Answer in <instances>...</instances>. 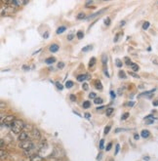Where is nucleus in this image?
<instances>
[{
	"label": "nucleus",
	"mask_w": 158,
	"mask_h": 161,
	"mask_svg": "<svg viewBox=\"0 0 158 161\" xmlns=\"http://www.w3.org/2000/svg\"><path fill=\"white\" fill-rule=\"evenodd\" d=\"M10 127L15 134L19 135L20 132H22V130H24V127H26V124H24V122L22 120H20V119H16Z\"/></svg>",
	"instance_id": "nucleus-1"
},
{
	"label": "nucleus",
	"mask_w": 158,
	"mask_h": 161,
	"mask_svg": "<svg viewBox=\"0 0 158 161\" xmlns=\"http://www.w3.org/2000/svg\"><path fill=\"white\" fill-rule=\"evenodd\" d=\"M20 148L22 149H24V151H27V150H29V149H31V148H34V144L31 141L27 140V141L20 142Z\"/></svg>",
	"instance_id": "nucleus-2"
},
{
	"label": "nucleus",
	"mask_w": 158,
	"mask_h": 161,
	"mask_svg": "<svg viewBox=\"0 0 158 161\" xmlns=\"http://www.w3.org/2000/svg\"><path fill=\"white\" fill-rule=\"evenodd\" d=\"M16 120L15 116L14 115H8L5 118V120H4V122L2 123V125H6V126H11L12 124L14 123V121Z\"/></svg>",
	"instance_id": "nucleus-3"
},
{
	"label": "nucleus",
	"mask_w": 158,
	"mask_h": 161,
	"mask_svg": "<svg viewBox=\"0 0 158 161\" xmlns=\"http://www.w3.org/2000/svg\"><path fill=\"white\" fill-rule=\"evenodd\" d=\"M18 140H19L20 142L27 141V140H28V134H27V132H26V131L20 132V134L18 135Z\"/></svg>",
	"instance_id": "nucleus-4"
},
{
	"label": "nucleus",
	"mask_w": 158,
	"mask_h": 161,
	"mask_svg": "<svg viewBox=\"0 0 158 161\" xmlns=\"http://www.w3.org/2000/svg\"><path fill=\"white\" fill-rule=\"evenodd\" d=\"M53 155H54L55 157H63V156L65 155V153H63V149L61 148H56L54 152H53Z\"/></svg>",
	"instance_id": "nucleus-5"
},
{
	"label": "nucleus",
	"mask_w": 158,
	"mask_h": 161,
	"mask_svg": "<svg viewBox=\"0 0 158 161\" xmlns=\"http://www.w3.org/2000/svg\"><path fill=\"white\" fill-rule=\"evenodd\" d=\"M31 135H32L33 139H35V140H39L40 137H41V133L37 128L32 129V131H31Z\"/></svg>",
	"instance_id": "nucleus-6"
},
{
	"label": "nucleus",
	"mask_w": 158,
	"mask_h": 161,
	"mask_svg": "<svg viewBox=\"0 0 158 161\" xmlns=\"http://www.w3.org/2000/svg\"><path fill=\"white\" fill-rule=\"evenodd\" d=\"M86 79H90V75L81 74V75H78V76H77V81H79V82H83L84 80H86Z\"/></svg>",
	"instance_id": "nucleus-7"
},
{
	"label": "nucleus",
	"mask_w": 158,
	"mask_h": 161,
	"mask_svg": "<svg viewBox=\"0 0 158 161\" xmlns=\"http://www.w3.org/2000/svg\"><path fill=\"white\" fill-rule=\"evenodd\" d=\"M107 10V8H104V9H102V10H100L99 12H97V13H95V14H93V15H91L90 17H87V19H94V18H96V17H98V16H100V14L102 13H104L105 12V11Z\"/></svg>",
	"instance_id": "nucleus-8"
},
{
	"label": "nucleus",
	"mask_w": 158,
	"mask_h": 161,
	"mask_svg": "<svg viewBox=\"0 0 158 161\" xmlns=\"http://www.w3.org/2000/svg\"><path fill=\"white\" fill-rule=\"evenodd\" d=\"M59 46L58 44H52L51 46H50V48H49V50L51 51L52 53H56V52H58L59 51Z\"/></svg>",
	"instance_id": "nucleus-9"
},
{
	"label": "nucleus",
	"mask_w": 158,
	"mask_h": 161,
	"mask_svg": "<svg viewBox=\"0 0 158 161\" xmlns=\"http://www.w3.org/2000/svg\"><path fill=\"white\" fill-rule=\"evenodd\" d=\"M149 135H150V132L148 130H143V131H141V136L143 138V139L148 138V137H149Z\"/></svg>",
	"instance_id": "nucleus-10"
},
{
	"label": "nucleus",
	"mask_w": 158,
	"mask_h": 161,
	"mask_svg": "<svg viewBox=\"0 0 158 161\" xmlns=\"http://www.w3.org/2000/svg\"><path fill=\"white\" fill-rule=\"evenodd\" d=\"M56 62V58L55 57H50V58H47L45 60V63L47 64H52L53 63H55Z\"/></svg>",
	"instance_id": "nucleus-11"
},
{
	"label": "nucleus",
	"mask_w": 158,
	"mask_h": 161,
	"mask_svg": "<svg viewBox=\"0 0 158 161\" xmlns=\"http://www.w3.org/2000/svg\"><path fill=\"white\" fill-rule=\"evenodd\" d=\"M130 68H132V70L134 71V72H137V71L139 70V68L138 64H136L135 63H132L131 64H130Z\"/></svg>",
	"instance_id": "nucleus-12"
},
{
	"label": "nucleus",
	"mask_w": 158,
	"mask_h": 161,
	"mask_svg": "<svg viewBox=\"0 0 158 161\" xmlns=\"http://www.w3.org/2000/svg\"><path fill=\"white\" fill-rule=\"evenodd\" d=\"M107 60H108V58H107V55H106V54H102V66H105V64H107Z\"/></svg>",
	"instance_id": "nucleus-13"
},
{
	"label": "nucleus",
	"mask_w": 158,
	"mask_h": 161,
	"mask_svg": "<svg viewBox=\"0 0 158 161\" xmlns=\"http://www.w3.org/2000/svg\"><path fill=\"white\" fill-rule=\"evenodd\" d=\"M95 86H96V88H97L98 90H102V82H100V80H97V81L95 82Z\"/></svg>",
	"instance_id": "nucleus-14"
},
{
	"label": "nucleus",
	"mask_w": 158,
	"mask_h": 161,
	"mask_svg": "<svg viewBox=\"0 0 158 161\" xmlns=\"http://www.w3.org/2000/svg\"><path fill=\"white\" fill-rule=\"evenodd\" d=\"M65 29H66V27L65 26H61V27H59L58 29H57V34H61V33H63V31H65Z\"/></svg>",
	"instance_id": "nucleus-15"
},
{
	"label": "nucleus",
	"mask_w": 158,
	"mask_h": 161,
	"mask_svg": "<svg viewBox=\"0 0 158 161\" xmlns=\"http://www.w3.org/2000/svg\"><path fill=\"white\" fill-rule=\"evenodd\" d=\"M155 91V89H152V90H150V91H146V92H143V93H141V95H139V97L141 98V97H145V96H148L149 94H151L153 93V92Z\"/></svg>",
	"instance_id": "nucleus-16"
},
{
	"label": "nucleus",
	"mask_w": 158,
	"mask_h": 161,
	"mask_svg": "<svg viewBox=\"0 0 158 161\" xmlns=\"http://www.w3.org/2000/svg\"><path fill=\"white\" fill-rule=\"evenodd\" d=\"M92 49H93L92 45H87L84 48H82V52H88V51H90V50H92Z\"/></svg>",
	"instance_id": "nucleus-17"
},
{
	"label": "nucleus",
	"mask_w": 158,
	"mask_h": 161,
	"mask_svg": "<svg viewBox=\"0 0 158 161\" xmlns=\"http://www.w3.org/2000/svg\"><path fill=\"white\" fill-rule=\"evenodd\" d=\"M113 111H114V109H112V107H108V109H106V112H105V114H106V116H110Z\"/></svg>",
	"instance_id": "nucleus-18"
},
{
	"label": "nucleus",
	"mask_w": 158,
	"mask_h": 161,
	"mask_svg": "<svg viewBox=\"0 0 158 161\" xmlns=\"http://www.w3.org/2000/svg\"><path fill=\"white\" fill-rule=\"evenodd\" d=\"M65 88H67V89H70L71 87L73 86V82L72 81H70V80H68V81H66L65 82Z\"/></svg>",
	"instance_id": "nucleus-19"
},
{
	"label": "nucleus",
	"mask_w": 158,
	"mask_h": 161,
	"mask_svg": "<svg viewBox=\"0 0 158 161\" xmlns=\"http://www.w3.org/2000/svg\"><path fill=\"white\" fill-rule=\"evenodd\" d=\"M95 63H96V58H91L90 60V63H89V68H93L95 66Z\"/></svg>",
	"instance_id": "nucleus-20"
},
{
	"label": "nucleus",
	"mask_w": 158,
	"mask_h": 161,
	"mask_svg": "<svg viewBox=\"0 0 158 161\" xmlns=\"http://www.w3.org/2000/svg\"><path fill=\"white\" fill-rule=\"evenodd\" d=\"M94 103H95L96 105H102V103H104V101H102V98H97V99H95Z\"/></svg>",
	"instance_id": "nucleus-21"
},
{
	"label": "nucleus",
	"mask_w": 158,
	"mask_h": 161,
	"mask_svg": "<svg viewBox=\"0 0 158 161\" xmlns=\"http://www.w3.org/2000/svg\"><path fill=\"white\" fill-rule=\"evenodd\" d=\"M90 107H91V103L89 102V101H85V102L83 103V107H84V109H89Z\"/></svg>",
	"instance_id": "nucleus-22"
},
{
	"label": "nucleus",
	"mask_w": 158,
	"mask_h": 161,
	"mask_svg": "<svg viewBox=\"0 0 158 161\" xmlns=\"http://www.w3.org/2000/svg\"><path fill=\"white\" fill-rule=\"evenodd\" d=\"M118 75H119V77L122 78V79H125V78H126V74H125V72L123 70H119Z\"/></svg>",
	"instance_id": "nucleus-23"
},
{
	"label": "nucleus",
	"mask_w": 158,
	"mask_h": 161,
	"mask_svg": "<svg viewBox=\"0 0 158 161\" xmlns=\"http://www.w3.org/2000/svg\"><path fill=\"white\" fill-rule=\"evenodd\" d=\"M149 26H150L149 22H145V23H143V30H146V29L149 27Z\"/></svg>",
	"instance_id": "nucleus-24"
},
{
	"label": "nucleus",
	"mask_w": 158,
	"mask_h": 161,
	"mask_svg": "<svg viewBox=\"0 0 158 161\" xmlns=\"http://www.w3.org/2000/svg\"><path fill=\"white\" fill-rule=\"evenodd\" d=\"M76 36H77V38H78V39H82V38L84 37V32L81 31V30H79L78 32H77Z\"/></svg>",
	"instance_id": "nucleus-25"
},
{
	"label": "nucleus",
	"mask_w": 158,
	"mask_h": 161,
	"mask_svg": "<svg viewBox=\"0 0 158 161\" xmlns=\"http://www.w3.org/2000/svg\"><path fill=\"white\" fill-rule=\"evenodd\" d=\"M122 66H123L122 61H120L119 59H116V66L117 68H122Z\"/></svg>",
	"instance_id": "nucleus-26"
},
{
	"label": "nucleus",
	"mask_w": 158,
	"mask_h": 161,
	"mask_svg": "<svg viewBox=\"0 0 158 161\" xmlns=\"http://www.w3.org/2000/svg\"><path fill=\"white\" fill-rule=\"evenodd\" d=\"M110 22H111V21H110V18L107 17V18H105V19H104V25H105L106 27H108L109 25H110Z\"/></svg>",
	"instance_id": "nucleus-27"
},
{
	"label": "nucleus",
	"mask_w": 158,
	"mask_h": 161,
	"mask_svg": "<svg viewBox=\"0 0 158 161\" xmlns=\"http://www.w3.org/2000/svg\"><path fill=\"white\" fill-rule=\"evenodd\" d=\"M7 157V153L4 151L3 148H1V159H4V158Z\"/></svg>",
	"instance_id": "nucleus-28"
},
{
	"label": "nucleus",
	"mask_w": 158,
	"mask_h": 161,
	"mask_svg": "<svg viewBox=\"0 0 158 161\" xmlns=\"http://www.w3.org/2000/svg\"><path fill=\"white\" fill-rule=\"evenodd\" d=\"M89 98H90V99H94V100H95V99H97V94L94 93V92H92V93L89 94Z\"/></svg>",
	"instance_id": "nucleus-29"
},
{
	"label": "nucleus",
	"mask_w": 158,
	"mask_h": 161,
	"mask_svg": "<svg viewBox=\"0 0 158 161\" xmlns=\"http://www.w3.org/2000/svg\"><path fill=\"white\" fill-rule=\"evenodd\" d=\"M110 129H111L110 126H107V127H105L104 128V135H107L109 133V131H110Z\"/></svg>",
	"instance_id": "nucleus-30"
},
{
	"label": "nucleus",
	"mask_w": 158,
	"mask_h": 161,
	"mask_svg": "<svg viewBox=\"0 0 158 161\" xmlns=\"http://www.w3.org/2000/svg\"><path fill=\"white\" fill-rule=\"evenodd\" d=\"M129 74L131 75V76H133L134 78H139V76L138 74H137V73H135L134 71H129Z\"/></svg>",
	"instance_id": "nucleus-31"
},
{
	"label": "nucleus",
	"mask_w": 158,
	"mask_h": 161,
	"mask_svg": "<svg viewBox=\"0 0 158 161\" xmlns=\"http://www.w3.org/2000/svg\"><path fill=\"white\" fill-rule=\"evenodd\" d=\"M129 115H130L129 112H125V113L122 115V117H121V119H122V120H125V119H127L128 117H129Z\"/></svg>",
	"instance_id": "nucleus-32"
},
{
	"label": "nucleus",
	"mask_w": 158,
	"mask_h": 161,
	"mask_svg": "<svg viewBox=\"0 0 158 161\" xmlns=\"http://www.w3.org/2000/svg\"><path fill=\"white\" fill-rule=\"evenodd\" d=\"M84 18H85V14H84V13H79L78 16H77V19H78V20L84 19Z\"/></svg>",
	"instance_id": "nucleus-33"
},
{
	"label": "nucleus",
	"mask_w": 158,
	"mask_h": 161,
	"mask_svg": "<svg viewBox=\"0 0 158 161\" xmlns=\"http://www.w3.org/2000/svg\"><path fill=\"white\" fill-rule=\"evenodd\" d=\"M104 140H100V149H104Z\"/></svg>",
	"instance_id": "nucleus-34"
},
{
	"label": "nucleus",
	"mask_w": 158,
	"mask_h": 161,
	"mask_svg": "<svg viewBox=\"0 0 158 161\" xmlns=\"http://www.w3.org/2000/svg\"><path fill=\"white\" fill-rule=\"evenodd\" d=\"M56 86H57V88L59 89V90H63V85H61L59 82H56Z\"/></svg>",
	"instance_id": "nucleus-35"
},
{
	"label": "nucleus",
	"mask_w": 158,
	"mask_h": 161,
	"mask_svg": "<svg viewBox=\"0 0 158 161\" xmlns=\"http://www.w3.org/2000/svg\"><path fill=\"white\" fill-rule=\"evenodd\" d=\"M89 85L88 84H87V83H83V85H82V88H83V90L84 91H87V90H88V89H89Z\"/></svg>",
	"instance_id": "nucleus-36"
},
{
	"label": "nucleus",
	"mask_w": 158,
	"mask_h": 161,
	"mask_svg": "<svg viewBox=\"0 0 158 161\" xmlns=\"http://www.w3.org/2000/svg\"><path fill=\"white\" fill-rule=\"evenodd\" d=\"M119 149H120V144H116V146H115V153H114V154H117V153H118V151H119Z\"/></svg>",
	"instance_id": "nucleus-37"
},
{
	"label": "nucleus",
	"mask_w": 158,
	"mask_h": 161,
	"mask_svg": "<svg viewBox=\"0 0 158 161\" xmlns=\"http://www.w3.org/2000/svg\"><path fill=\"white\" fill-rule=\"evenodd\" d=\"M125 63H126V64L130 66V64H132V62H131V60H130L129 58H127V57H126V58H125Z\"/></svg>",
	"instance_id": "nucleus-38"
},
{
	"label": "nucleus",
	"mask_w": 158,
	"mask_h": 161,
	"mask_svg": "<svg viewBox=\"0 0 158 161\" xmlns=\"http://www.w3.org/2000/svg\"><path fill=\"white\" fill-rule=\"evenodd\" d=\"M69 99H70V101H71V102H76V97H75L74 95H70L69 96Z\"/></svg>",
	"instance_id": "nucleus-39"
},
{
	"label": "nucleus",
	"mask_w": 158,
	"mask_h": 161,
	"mask_svg": "<svg viewBox=\"0 0 158 161\" xmlns=\"http://www.w3.org/2000/svg\"><path fill=\"white\" fill-rule=\"evenodd\" d=\"M58 68H65V63H63V62H59L58 64Z\"/></svg>",
	"instance_id": "nucleus-40"
},
{
	"label": "nucleus",
	"mask_w": 158,
	"mask_h": 161,
	"mask_svg": "<svg viewBox=\"0 0 158 161\" xmlns=\"http://www.w3.org/2000/svg\"><path fill=\"white\" fill-rule=\"evenodd\" d=\"M111 146H112V142H109V144H107L106 148H105V149H106V151H109V150H110Z\"/></svg>",
	"instance_id": "nucleus-41"
},
{
	"label": "nucleus",
	"mask_w": 158,
	"mask_h": 161,
	"mask_svg": "<svg viewBox=\"0 0 158 161\" xmlns=\"http://www.w3.org/2000/svg\"><path fill=\"white\" fill-rule=\"evenodd\" d=\"M22 70H26V71L29 70V66H26V64H24V66H22Z\"/></svg>",
	"instance_id": "nucleus-42"
},
{
	"label": "nucleus",
	"mask_w": 158,
	"mask_h": 161,
	"mask_svg": "<svg viewBox=\"0 0 158 161\" xmlns=\"http://www.w3.org/2000/svg\"><path fill=\"white\" fill-rule=\"evenodd\" d=\"M104 74L105 75H106V76L107 77H110V75H109V73H108V71H107V70H106V68H104Z\"/></svg>",
	"instance_id": "nucleus-43"
},
{
	"label": "nucleus",
	"mask_w": 158,
	"mask_h": 161,
	"mask_svg": "<svg viewBox=\"0 0 158 161\" xmlns=\"http://www.w3.org/2000/svg\"><path fill=\"white\" fill-rule=\"evenodd\" d=\"M110 97H111V99H115L116 95H115V93H114L113 91H110Z\"/></svg>",
	"instance_id": "nucleus-44"
},
{
	"label": "nucleus",
	"mask_w": 158,
	"mask_h": 161,
	"mask_svg": "<svg viewBox=\"0 0 158 161\" xmlns=\"http://www.w3.org/2000/svg\"><path fill=\"white\" fill-rule=\"evenodd\" d=\"M152 62H153V64H158V58H153Z\"/></svg>",
	"instance_id": "nucleus-45"
},
{
	"label": "nucleus",
	"mask_w": 158,
	"mask_h": 161,
	"mask_svg": "<svg viewBox=\"0 0 158 161\" xmlns=\"http://www.w3.org/2000/svg\"><path fill=\"white\" fill-rule=\"evenodd\" d=\"M48 36H49V32H48V31H46L44 34H43V37H44V39L48 38Z\"/></svg>",
	"instance_id": "nucleus-46"
},
{
	"label": "nucleus",
	"mask_w": 158,
	"mask_h": 161,
	"mask_svg": "<svg viewBox=\"0 0 158 161\" xmlns=\"http://www.w3.org/2000/svg\"><path fill=\"white\" fill-rule=\"evenodd\" d=\"M152 105H153V107H158V100L152 102Z\"/></svg>",
	"instance_id": "nucleus-47"
},
{
	"label": "nucleus",
	"mask_w": 158,
	"mask_h": 161,
	"mask_svg": "<svg viewBox=\"0 0 158 161\" xmlns=\"http://www.w3.org/2000/svg\"><path fill=\"white\" fill-rule=\"evenodd\" d=\"M121 131H125V129H121V128H117L115 130V133H118V132H121Z\"/></svg>",
	"instance_id": "nucleus-48"
},
{
	"label": "nucleus",
	"mask_w": 158,
	"mask_h": 161,
	"mask_svg": "<svg viewBox=\"0 0 158 161\" xmlns=\"http://www.w3.org/2000/svg\"><path fill=\"white\" fill-rule=\"evenodd\" d=\"M134 139L136 140V141H138V140L139 139V136L138 134H135V135H134Z\"/></svg>",
	"instance_id": "nucleus-49"
},
{
	"label": "nucleus",
	"mask_w": 158,
	"mask_h": 161,
	"mask_svg": "<svg viewBox=\"0 0 158 161\" xmlns=\"http://www.w3.org/2000/svg\"><path fill=\"white\" fill-rule=\"evenodd\" d=\"M85 117H86L87 119H90V118H91V114L87 112V113H85Z\"/></svg>",
	"instance_id": "nucleus-50"
},
{
	"label": "nucleus",
	"mask_w": 158,
	"mask_h": 161,
	"mask_svg": "<svg viewBox=\"0 0 158 161\" xmlns=\"http://www.w3.org/2000/svg\"><path fill=\"white\" fill-rule=\"evenodd\" d=\"M72 38H73V34H69V35H67L68 40H72Z\"/></svg>",
	"instance_id": "nucleus-51"
},
{
	"label": "nucleus",
	"mask_w": 158,
	"mask_h": 161,
	"mask_svg": "<svg viewBox=\"0 0 158 161\" xmlns=\"http://www.w3.org/2000/svg\"><path fill=\"white\" fill-rule=\"evenodd\" d=\"M118 36H119V34H116V36H115V38H114V42H117L118 41Z\"/></svg>",
	"instance_id": "nucleus-52"
},
{
	"label": "nucleus",
	"mask_w": 158,
	"mask_h": 161,
	"mask_svg": "<svg viewBox=\"0 0 158 161\" xmlns=\"http://www.w3.org/2000/svg\"><path fill=\"white\" fill-rule=\"evenodd\" d=\"M73 113H74V114H76V115H78L79 117H81V114H80V113H79V112L75 111V110H73Z\"/></svg>",
	"instance_id": "nucleus-53"
},
{
	"label": "nucleus",
	"mask_w": 158,
	"mask_h": 161,
	"mask_svg": "<svg viewBox=\"0 0 158 161\" xmlns=\"http://www.w3.org/2000/svg\"><path fill=\"white\" fill-rule=\"evenodd\" d=\"M154 122V120H146V124H152Z\"/></svg>",
	"instance_id": "nucleus-54"
},
{
	"label": "nucleus",
	"mask_w": 158,
	"mask_h": 161,
	"mask_svg": "<svg viewBox=\"0 0 158 161\" xmlns=\"http://www.w3.org/2000/svg\"><path fill=\"white\" fill-rule=\"evenodd\" d=\"M120 26H121V27L125 26V21H122V22H121V23H120Z\"/></svg>",
	"instance_id": "nucleus-55"
},
{
	"label": "nucleus",
	"mask_w": 158,
	"mask_h": 161,
	"mask_svg": "<svg viewBox=\"0 0 158 161\" xmlns=\"http://www.w3.org/2000/svg\"><path fill=\"white\" fill-rule=\"evenodd\" d=\"M100 158H102V153H100V154H99V155H98L97 159H98V160H100Z\"/></svg>",
	"instance_id": "nucleus-56"
},
{
	"label": "nucleus",
	"mask_w": 158,
	"mask_h": 161,
	"mask_svg": "<svg viewBox=\"0 0 158 161\" xmlns=\"http://www.w3.org/2000/svg\"><path fill=\"white\" fill-rule=\"evenodd\" d=\"M92 3H93V1H88V2H87V3H86V6L90 5V4H92Z\"/></svg>",
	"instance_id": "nucleus-57"
},
{
	"label": "nucleus",
	"mask_w": 158,
	"mask_h": 161,
	"mask_svg": "<svg viewBox=\"0 0 158 161\" xmlns=\"http://www.w3.org/2000/svg\"><path fill=\"white\" fill-rule=\"evenodd\" d=\"M143 160L148 161V160H149V157H143Z\"/></svg>",
	"instance_id": "nucleus-58"
},
{
	"label": "nucleus",
	"mask_w": 158,
	"mask_h": 161,
	"mask_svg": "<svg viewBox=\"0 0 158 161\" xmlns=\"http://www.w3.org/2000/svg\"><path fill=\"white\" fill-rule=\"evenodd\" d=\"M104 105H102V107H97V109L99 110V109H104Z\"/></svg>",
	"instance_id": "nucleus-59"
},
{
	"label": "nucleus",
	"mask_w": 158,
	"mask_h": 161,
	"mask_svg": "<svg viewBox=\"0 0 158 161\" xmlns=\"http://www.w3.org/2000/svg\"><path fill=\"white\" fill-rule=\"evenodd\" d=\"M39 52H40V50H38V51L34 52V53H33V54H32V55H36V54H37V53H39Z\"/></svg>",
	"instance_id": "nucleus-60"
},
{
	"label": "nucleus",
	"mask_w": 158,
	"mask_h": 161,
	"mask_svg": "<svg viewBox=\"0 0 158 161\" xmlns=\"http://www.w3.org/2000/svg\"><path fill=\"white\" fill-rule=\"evenodd\" d=\"M3 107H4V103L1 102V109H3Z\"/></svg>",
	"instance_id": "nucleus-61"
},
{
	"label": "nucleus",
	"mask_w": 158,
	"mask_h": 161,
	"mask_svg": "<svg viewBox=\"0 0 158 161\" xmlns=\"http://www.w3.org/2000/svg\"><path fill=\"white\" fill-rule=\"evenodd\" d=\"M133 105H134V102H131V103H129V105H130V107H132Z\"/></svg>",
	"instance_id": "nucleus-62"
},
{
	"label": "nucleus",
	"mask_w": 158,
	"mask_h": 161,
	"mask_svg": "<svg viewBox=\"0 0 158 161\" xmlns=\"http://www.w3.org/2000/svg\"><path fill=\"white\" fill-rule=\"evenodd\" d=\"M58 161H59V160H58Z\"/></svg>",
	"instance_id": "nucleus-63"
},
{
	"label": "nucleus",
	"mask_w": 158,
	"mask_h": 161,
	"mask_svg": "<svg viewBox=\"0 0 158 161\" xmlns=\"http://www.w3.org/2000/svg\"><path fill=\"white\" fill-rule=\"evenodd\" d=\"M157 129H158V128H157Z\"/></svg>",
	"instance_id": "nucleus-64"
}]
</instances>
